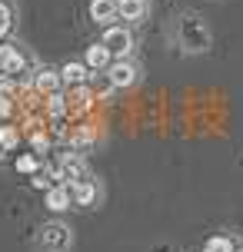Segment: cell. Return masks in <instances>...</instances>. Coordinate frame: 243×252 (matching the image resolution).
Masks as SVG:
<instances>
[{"label":"cell","mask_w":243,"mask_h":252,"mask_svg":"<svg viewBox=\"0 0 243 252\" xmlns=\"http://www.w3.org/2000/svg\"><path fill=\"white\" fill-rule=\"evenodd\" d=\"M177 37H180V47L187 53H203L206 47H210V30H206V24L200 17H193V13H187V17L177 20Z\"/></svg>","instance_id":"1"},{"label":"cell","mask_w":243,"mask_h":252,"mask_svg":"<svg viewBox=\"0 0 243 252\" xmlns=\"http://www.w3.org/2000/svg\"><path fill=\"white\" fill-rule=\"evenodd\" d=\"M70 242H74V236H70V226L67 222H47L37 232V246L43 252H67Z\"/></svg>","instance_id":"2"},{"label":"cell","mask_w":243,"mask_h":252,"mask_svg":"<svg viewBox=\"0 0 243 252\" xmlns=\"http://www.w3.org/2000/svg\"><path fill=\"white\" fill-rule=\"evenodd\" d=\"M137 76H140V70H137L127 57H123V60H114L110 66H107V80H110V87H114V90L133 87V83H137Z\"/></svg>","instance_id":"3"},{"label":"cell","mask_w":243,"mask_h":252,"mask_svg":"<svg viewBox=\"0 0 243 252\" xmlns=\"http://www.w3.org/2000/svg\"><path fill=\"white\" fill-rule=\"evenodd\" d=\"M107 50L114 53L117 60H123L130 50H133V37H130V30L127 27H107V33H103V40H100Z\"/></svg>","instance_id":"4"},{"label":"cell","mask_w":243,"mask_h":252,"mask_svg":"<svg viewBox=\"0 0 243 252\" xmlns=\"http://www.w3.org/2000/svg\"><path fill=\"white\" fill-rule=\"evenodd\" d=\"M60 176H64V183L67 186H74V183H83V179H90V169H87V163L80 159L77 153H67L64 159H60Z\"/></svg>","instance_id":"5"},{"label":"cell","mask_w":243,"mask_h":252,"mask_svg":"<svg viewBox=\"0 0 243 252\" xmlns=\"http://www.w3.org/2000/svg\"><path fill=\"white\" fill-rule=\"evenodd\" d=\"M64 87V80H60V70H50V66H40L37 73H34V90H37L40 96L47 100L50 93H60Z\"/></svg>","instance_id":"6"},{"label":"cell","mask_w":243,"mask_h":252,"mask_svg":"<svg viewBox=\"0 0 243 252\" xmlns=\"http://www.w3.org/2000/svg\"><path fill=\"white\" fill-rule=\"evenodd\" d=\"M27 70V60H24V53L17 50L13 43H3L0 47V73H7V76H17V73H24Z\"/></svg>","instance_id":"7"},{"label":"cell","mask_w":243,"mask_h":252,"mask_svg":"<svg viewBox=\"0 0 243 252\" xmlns=\"http://www.w3.org/2000/svg\"><path fill=\"white\" fill-rule=\"evenodd\" d=\"M70 206H74V192L67 183H57L53 189H47V209L50 213H67Z\"/></svg>","instance_id":"8"},{"label":"cell","mask_w":243,"mask_h":252,"mask_svg":"<svg viewBox=\"0 0 243 252\" xmlns=\"http://www.w3.org/2000/svg\"><path fill=\"white\" fill-rule=\"evenodd\" d=\"M90 20L100 27H110L117 20V0H90Z\"/></svg>","instance_id":"9"},{"label":"cell","mask_w":243,"mask_h":252,"mask_svg":"<svg viewBox=\"0 0 243 252\" xmlns=\"http://www.w3.org/2000/svg\"><path fill=\"white\" fill-rule=\"evenodd\" d=\"M147 17V0H117V20L137 24Z\"/></svg>","instance_id":"10"},{"label":"cell","mask_w":243,"mask_h":252,"mask_svg":"<svg viewBox=\"0 0 243 252\" xmlns=\"http://www.w3.org/2000/svg\"><path fill=\"white\" fill-rule=\"evenodd\" d=\"M87 70H90L87 63H74V60H70V63L60 66V80H64L67 87H83V83H87V76H90Z\"/></svg>","instance_id":"11"},{"label":"cell","mask_w":243,"mask_h":252,"mask_svg":"<svg viewBox=\"0 0 243 252\" xmlns=\"http://www.w3.org/2000/svg\"><path fill=\"white\" fill-rule=\"evenodd\" d=\"M90 66V70H107L110 63H114V53L107 50L103 43H93V47H87V60H83Z\"/></svg>","instance_id":"12"},{"label":"cell","mask_w":243,"mask_h":252,"mask_svg":"<svg viewBox=\"0 0 243 252\" xmlns=\"http://www.w3.org/2000/svg\"><path fill=\"white\" fill-rule=\"evenodd\" d=\"M70 192H74V206H93V202H97V183H93V179L74 183Z\"/></svg>","instance_id":"13"},{"label":"cell","mask_w":243,"mask_h":252,"mask_svg":"<svg viewBox=\"0 0 243 252\" xmlns=\"http://www.w3.org/2000/svg\"><path fill=\"white\" fill-rule=\"evenodd\" d=\"M90 103H93V93L87 90V83H83V87H74V93H70V106H74L77 113H83V110H90Z\"/></svg>","instance_id":"14"},{"label":"cell","mask_w":243,"mask_h":252,"mask_svg":"<svg viewBox=\"0 0 243 252\" xmlns=\"http://www.w3.org/2000/svg\"><path fill=\"white\" fill-rule=\"evenodd\" d=\"M17 173H27V176H34V173H40V159L37 156H30V153H24V156H17Z\"/></svg>","instance_id":"15"},{"label":"cell","mask_w":243,"mask_h":252,"mask_svg":"<svg viewBox=\"0 0 243 252\" xmlns=\"http://www.w3.org/2000/svg\"><path fill=\"white\" fill-rule=\"evenodd\" d=\"M93 139H97V126H77V133L70 136V143L74 146H90Z\"/></svg>","instance_id":"16"},{"label":"cell","mask_w":243,"mask_h":252,"mask_svg":"<svg viewBox=\"0 0 243 252\" xmlns=\"http://www.w3.org/2000/svg\"><path fill=\"white\" fill-rule=\"evenodd\" d=\"M64 110H67V100L60 96V93H50V96H47V113H50L53 120H60Z\"/></svg>","instance_id":"17"},{"label":"cell","mask_w":243,"mask_h":252,"mask_svg":"<svg viewBox=\"0 0 243 252\" xmlns=\"http://www.w3.org/2000/svg\"><path fill=\"white\" fill-rule=\"evenodd\" d=\"M233 249H237V246H233L227 236H213V239L203 246V252H233Z\"/></svg>","instance_id":"18"},{"label":"cell","mask_w":243,"mask_h":252,"mask_svg":"<svg viewBox=\"0 0 243 252\" xmlns=\"http://www.w3.org/2000/svg\"><path fill=\"white\" fill-rule=\"evenodd\" d=\"M17 139H20L17 126H0V146H3V150H13V146H17Z\"/></svg>","instance_id":"19"},{"label":"cell","mask_w":243,"mask_h":252,"mask_svg":"<svg viewBox=\"0 0 243 252\" xmlns=\"http://www.w3.org/2000/svg\"><path fill=\"white\" fill-rule=\"evenodd\" d=\"M10 24H13V10H10V3L7 0H0V37L10 30Z\"/></svg>","instance_id":"20"},{"label":"cell","mask_w":243,"mask_h":252,"mask_svg":"<svg viewBox=\"0 0 243 252\" xmlns=\"http://www.w3.org/2000/svg\"><path fill=\"white\" fill-rule=\"evenodd\" d=\"M34 186L47 192V189H53V186H57V179L50 176V169H47V173H34Z\"/></svg>","instance_id":"21"},{"label":"cell","mask_w":243,"mask_h":252,"mask_svg":"<svg viewBox=\"0 0 243 252\" xmlns=\"http://www.w3.org/2000/svg\"><path fill=\"white\" fill-rule=\"evenodd\" d=\"M30 143H34V150H37V153H47V146H50V139H47L43 129H37V133L30 136Z\"/></svg>","instance_id":"22"},{"label":"cell","mask_w":243,"mask_h":252,"mask_svg":"<svg viewBox=\"0 0 243 252\" xmlns=\"http://www.w3.org/2000/svg\"><path fill=\"white\" fill-rule=\"evenodd\" d=\"M10 113H13L10 96H3V93H0V120H3V116H10Z\"/></svg>","instance_id":"23"},{"label":"cell","mask_w":243,"mask_h":252,"mask_svg":"<svg viewBox=\"0 0 243 252\" xmlns=\"http://www.w3.org/2000/svg\"><path fill=\"white\" fill-rule=\"evenodd\" d=\"M0 93H3V96H10V93H13V76H7V73L0 76Z\"/></svg>","instance_id":"24"},{"label":"cell","mask_w":243,"mask_h":252,"mask_svg":"<svg viewBox=\"0 0 243 252\" xmlns=\"http://www.w3.org/2000/svg\"><path fill=\"white\" fill-rule=\"evenodd\" d=\"M233 252H243V246H237V249H233Z\"/></svg>","instance_id":"25"}]
</instances>
